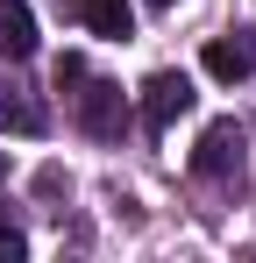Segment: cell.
<instances>
[{"label":"cell","mask_w":256,"mask_h":263,"mask_svg":"<svg viewBox=\"0 0 256 263\" xmlns=\"http://www.w3.org/2000/svg\"><path fill=\"white\" fill-rule=\"evenodd\" d=\"M121 121H128V100H121V86L93 79V86L79 92V128H85V135H121Z\"/></svg>","instance_id":"cell-3"},{"label":"cell","mask_w":256,"mask_h":263,"mask_svg":"<svg viewBox=\"0 0 256 263\" xmlns=\"http://www.w3.org/2000/svg\"><path fill=\"white\" fill-rule=\"evenodd\" d=\"M29 50H36V14H29V0H0V57L22 64Z\"/></svg>","instance_id":"cell-5"},{"label":"cell","mask_w":256,"mask_h":263,"mask_svg":"<svg viewBox=\"0 0 256 263\" xmlns=\"http://www.w3.org/2000/svg\"><path fill=\"white\" fill-rule=\"evenodd\" d=\"M0 121H7L14 135H43L50 128V114H43L36 92H0Z\"/></svg>","instance_id":"cell-7"},{"label":"cell","mask_w":256,"mask_h":263,"mask_svg":"<svg viewBox=\"0 0 256 263\" xmlns=\"http://www.w3.org/2000/svg\"><path fill=\"white\" fill-rule=\"evenodd\" d=\"M207 71L228 79V86L249 79V71H256V36H213V43H207Z\"/></svg>","instance_id":"cell-4"},{"label":"cell","mask_w":256,"mask_h":263,"mask_svg":"<svg viewBox=\"0 0 256 263\" xmlns=\"http://www.w3.org/2000/svg\"><path fill=\"white\" fill-rule=\"evenodd\" d=\"M192 100H199V92H192L185 71H150V79H142V128L164 135L178 114H192Z\"/></svg>","instance_id":"cell-1"},{"label":"cell","mask_w":256,"mask_h":263,"mask_svg":"<svg viewBox=\"0 0 256 263\" xmlns=\"http://www.w3.org/2000/svg\"><path fill=\"white\" fill-rule=\"evenodd\" d=\"M192 171H199V178H228V171H242V128H235V121H207L199 149H192Z\"/></svg>","instance_id":"cell-2"},{"label":"cell","mask_w":256,"mask_h":263,"mask_svg":"<svg viewBox=\"0 0 256 263\" xmlns=\"http://www.w3.org/2000/svg\"><path fill=\"white\" fill-rule=\"evenodd\" d=\"M0 256H7V263L22 256V235H14V228H0Z\"/></svg>","instance_id":"cell-8"},{"label":"cell","mask_w":256,"mask_h":263,"mask_svg":"<svg viewBox=\"0 0 256 263\" xmlns=\"http://www.w3.org/2000/svg\"><path fill=\"white\" fill-rule=\"evenodd\" d=\"M79 22L93 36H107V43L135 36V7H128V0H79Z\"/></svg>","instance_id":"cell-6"},{"label":"cell","mask_w":256,"mask_h":263,"mask_svg":"<svg viewBox=\"0 0 256 263\" xmlns=\"http://www.w3.org/2000/svg\"><path fill=\"white\" fill-rule=\"evenodd\" d=\"M150 7H178V0H150Z\"/></svg>","instance_id":"cell-9"}]
</instances>
